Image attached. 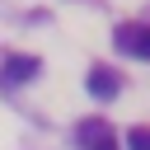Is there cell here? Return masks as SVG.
<instances>
[{
    "mask_svg": "<svg viewBox=\"0 0 150 150\" xmlns=\"http://www.w3.org/2000/svg\"><path fill=\"white\" fill-rule=\"evenodd\" d=\"M38 75V56H9L5 61V80L9 84H23V80H33Z\"/></svg>",
    "mask_w": 150,
    "mask_h": 150,
    "instance_id": "3957f363",
    "label": "cell"
},
{
    "mask_svg": "<svg viewBox=\"0 0 150 150\" xmlns=\"http://www.w3.org/2000/svg\"><path fill=\"white\" fill-rule=\"evenodd\" d=\"M89 94H94V98H112V94H117V75H112L108 66H94V70H89Z\"/></svg>",
    "mask_w": 150,
    "mask_h": 150,
    "instance_id": "277c9868",
    "label": "cell"
},
{
    "mask_svg": "<svg viewBox=\"0 0 150 150\" xmlns=\"http://www.w3.org/2000/svg\"><path fill=\"white\" fill-rule=\"evenodd\" d=\"M117 52L150 61V28H145V23H122V28H117Z\"/></svg>",
    "mask_w": 150,
    "mask_h": 150,
    "instance_id": "6da1fadb",
    "label": "cell"
},
{
    "mask_svg": "<svg viewBox=\"0 0 150 150\" xmlns=\"http://www.w3.org/2000/svg\"><path fill=\"white\" fill-rule=\"evenodd\" d=\"M80 145H84V150H117V141H112V127H108L103 117H89V122H80Z\"/></svg>",
    "mask_w": 150,
    "mask_h": 150,
    "instance_id": "7a4b0ae2",
    "label": "cell"
},
{
    "mask_svg": "<svg viewBox=\"0 0 150 150\" xmlns=\"http://www.w3.org/2000/svg\"><path fill=\"white\" fill-rule=\"evenodd\" d=\"M127 150H150V127H131L127 131Z\"/></svg>",
    "mask_w": 150,
    "mask_h": 150,
    "instance_id": "5b68a950",
    "label": "cell"
}]
</instances>
